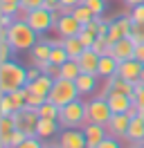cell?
<instances>
[{
    "instance_id": "4fadbf2b",
    "label": "cell",
    "mask_w": 144,
    "mask_h": 148,
    "mask_svg": "<svg viewBox=\"0 0 144 148\" xmlns=\"http://www.w3.org/2000/svg\"><path fill=\"white\" fill-rule=\"evenodd\" d=\"M133 114H137V112H124V114H113L110 117V121H108V135H113V137H119L124 139L126 137V130H128V123H131V119H133Z\"/></svg>"
},
{
    "instance_id": "8d00e7d4",
    "label": "cell",
    "mask_w": 144,
    "mask_h": 148,
    "mask_svg": "<svg viewBox=\"0 0 144 148\" xmlns=\"http://www.w3.org/2000/svg\"><path fill=\"white\" fill-rule=\"evenodd\" d=\"M27 137H29V135H25L23 130H18V128H16L14 132H11V137H9V148H18Z\"/></svg>"
},
{
    "instance_id": "74e56055",
    "label": "cell",
    "mask_w": 144,
    "mask_h": 148,
    "mask_svg": "<svg viewBox=\"0 0 144 148\" xmlns=\"http://www.w3.org/2000/svg\"><path fill=\"white\" fill-rule=\"evenodd\" d=\"M0 114H14V103L9 94H0Z\"/></svg>"
},
{
    "instance_id": "30bf717a",
    "label": "cell",
    "mask_w": 144,
    "mask_h": 148,
    "mask_svg": "<svg viewBox=\"0 0 144 148\" xmlns=\"http://www.w3.org/2000/svg\"><path fill=\"white\" fill-rule=\"evenodd\" d=\"M54 29H56L59 38H70V36H79L83 25L74 18V14H65V16H61V18L56 20Z\"/></svg>"
},
{
    "instance_id": "7402d4cb",
    "label": "cell",
    "mask_w": 144,
    "mask_h": 148,
    "mask_svg": "<svg viewBox=\"0 0 144 148\" xmlns=\"http://www.w3.org/2000/svg\"><path fill=\"white\" fill-rule=\"evenodd\" d=\"M117 70H119V61H117L113 54L108 56H101V61H99V79H110V76H115Z\"/></svg>"
},
{
    "instance_id": "484cf974",
    "label": "cell",
    "mask_w": 144,
    "mask_h": 148,
    "mask_svg": "<svg viewBox=\"0 0 144 148\" xmlns=\"http://www.w3.org/2000/svg\"><path fill=\"white\" fill-rule=\"evenodd\" d=\"M92 49H95L99 56H108L110 52H113V40L108 38V34H101V36H97V40H95Z\"/></svg>"
},
{
    "instance_id": "ab89813d",
    "label": "cell",
    "mask_w": 144,
    "mask_h": 148,
    "mask_svg": "<svg viewBox=\"0 0 144 148\" xmlns=\"http://www.w3.org/2000/svg\"><path fill=\"white\" fill-rule=\"evenodd\" d=\"M18 148H45V141L38 139V137H27Z\"/></svg>"
},
{
    "instance_id": "8fae6325",
    "label": "cell",
    "mask_w": 144,
    "mask_h": 148,
    "mask_svg": "<svg viewBox=\"0 0 144 148\" xmlns=\"http://www.w3.org/2000/svg\"><path fill=\"white\" fill-rule=\"evenodd\" d=\"M52 47H54V40H52V38L41 36V38H38V43L29 49V63H32V65L47 63V61H50V52H52Z\"/></svg>"
},
{
    "instance_id": "60d3db41",
    "label": "cell",
    "mask_w": 144,
    "mask_h": 148,
    "mask_svg": "<svg viewBox=\"0 0 144 148\" xmlns=\"http://www.w3.org/2000/svg\"><path fill=\"white\" fill-rule=\"evenodd\" d=\"M131 18H133V23H137V25H144V5H137V7L131 9Z\"/></svg>"
},
{
    "instance_id": "c3c4849f",
    "label": "cell",
    "mask_w": 144,
    "mask_h": 148,
    "mask_svg": "<svg viewBox=\"0 0 144 148\" xmlns=\"http://www.w3.org/2000/svg\"><path fill=\"white\" fill-rule=\"evenodd\" d=\"M45 148H61V146H59L56 139H52V141H45Z\"/></svg>"
},
{
    "instance_id": "83f0119b",
    "label": "cell",
    "mask_w": 144,
    "mask_h": 148,
    "mask_svg": "<svg viewBox=\"0 0 144 148\" xmlns=\"http://www.w3.org/2000/svg\"><path fill=\"white\" fill-rule=\"evenodd\" d=\"M59 110H61L59 106H54L52 101H45L36 112H38V117H41V119H59Z\"/></svg>"
},
{
    "instance_id": "bcb514c9",
    "label": "cell",
    "mask_w": 144,
    "mask_h": 148,
    "mask_svg": "<svg viewBox=\"0 0 144 148\" xmlns=\"http://www.w3.org/2000/svg\"><path fill=\"white\" fill-rule=\"evenodd\" d=\"M63 7H79V5H83V0H61Z\"/></svg>"
},
{
    "instance_id": "ee69618b",
    "label": "cell",
    "mask_w": 144,
    "mask_h": 148,
    "mask_svg": "<svg viewBox=\"0 0 144 148\" xmlns=\"http://www.w3.org/2000/svg\"><path fill=\"white\" fill-rule=\"evenodd\" d=\"M43 7H45V9H50V11H59V9H61V0H45Z\"/></svg>"
},
{
    "instance_id": "f5cc1de1",
    "label": "cell",
    "mask_w": 144,
    "mask_h": 148,
    "mask_svg": "<svg viewBox=\"0 0 144 148\" xmlns=\"http://www.w3.org/2000/svg\"><path fill=\"white\" fill-rule=\"evenodd\" d=\"M126 148H137V146H126Z\"/></svg>"
},
{
    "instance_id": "4dcf8cb0",
    "label": "cell",
    "mask_w": 144,
    "mask_h": 148,
    "mask_svg": "<svg viewBox=\"0 0 144 148\" xmlns=\"http://www.w3.org/2000/svg\"><path fill=\"white\" fill-rule=\"evenodd\" d=\"M97 36H99V34L92 27H83V29H81V34H79V40L86 47H92V45H95V40H97Z\"/></svg>"
},
{
    "instance_id": "7dc6e473",
    "label": "cell",
    "mask_w": 144,
    "mask_h": 148,
    "mask_svg": "<svg viewBox=\"0 0 144 148\" xmlns=\"http://www.w3.org/2000/svg\"><path fill=\"white\" fill-rule=\"evenodd\" d=\"M124 5L133 9V7H137V5H144V0H124Z\"/></svg>"
},
{
    "instance_id": "ffe728a7",
    "label": "cell",
    "mask_w": 144,
    "mask_h": 148,
    "mask_svg": "<svg viewBox=\"0 0 144 148\" xmlns=\"http://www.w3.org/2000/svg\"><path fill=\"white\" fill-rule=\"evenodd\" d=\"M142 67H144V65L140 63V61H135V58L124 61V63H119L117 76H122V79L131 81V83H137V81H140V72H142Z\"/></svg>"
},
{
    "instance_id": "d6a6232c",
    "label": "cell",
    "mask_w": 144,
    "mask_h": 148,
    "mask_svg": "<svg viewBox=\"0 0 144 148\" xmlns=\"http://www.w3.org/2000/svg\"><path fill=\"white\" fill-rule=\"evenodd\" d=\"M0 14H9V16H23L20 11V2H0Z\"/></svg>"
},
{
    "instance_id": "ba28073f",
    "label": "cell",
    "mask_w": 144,
    "mask_h": 148,
    "mask_svg": "<svg viewBox=\"0 0 144 148\" xmlns=\"http://www.w3.org/2000/svg\"><path fill=\"white\" fill-rule=\"evenodd\" d=\"M38 112L29 110V108H23V110L14 112V121H16V128L23 130L29 137H36V126H38Z\"/></svg>"
},
{
    "instance_id": "5b68a950",
    "label": "cell",
    "mask_w": 144,
    "mask_h": 148,
    "mask_svg": "<svg viewBox=\"0 0 144 148\" xmlns=\"http://www.w3.org/2000/svg\"><path fill=\"white\" fill-rule=\"evenodd\" d=\"M113 117V110L104 97H92L90 101H86V121L88 123H101V126H108V121Z\"/></svg>"
},
{
    "instance_id": "f6af8a7d",
    "label": "cell",
    "mask_w": 144,
    "mask_h": 148,
    "mask_svg": "<svg viewBox=\"0 0 144 148\" xmlns=\"http://www.w3.org/2000/svg\"><path fill=\"white\" fill-rule=\"evenodd\" d=\"M135 61L144 65V43H137V47H135Z\"/></svg>"
},
{
    "instance_id": "cb8c5ba5",
    "label": "cell",
    "mask_w": 144,
    "mask_h": 148,
    "mask_svg": "<svg viewBox=\"0 0 144 148\" xmlns=\"http://www.w3.org/2000/svg\"><path fill=\"white\" fill-rule=\"evenodd\" d=\"M61 40H63V47H65V52L70 54V58H79V56L83 54L86 49H88V47H86V45H83V43L79 40V36L61 38Z\"/></svg>"
},
{
    "instance_id": "836d02e7",
    "label": "cell",
    "mask_w": 144,
    "mask_h": 148,
    "mask_svg": "<svg viewBox=\"0 0 144 148\" xmlns=\"http://www.w3.org/2000/svg\"><path fill=\"white\" fill-rule=\"evenodd\" d=\"M27 92H29V90H27ZM45 101H47V97H41V94H34V92L27 94V108H29V110H38Z\"/></svg>"
},
{
    "instance_id": "2e32d148",
    "label": "cell",
    "mask_w": 144,
    "mask_h": 148,
    "mask_svg": "<svg viewBox=\"0 0 144 148\" xmlns=\"http://www.w3.org/2000/svg\"><path fill=\"white\" fill-rule=\"evenodd\" d=\"M61 123L59 119H38V126H36V137L43 139V141H52V139L59 137L61 132Z\"/></svg>"
},
{
    "instance_id": "f35d334b",
    "label": "cell",
    "mask_w": 144,
    "mask_h": 148,
    "mask_svg": "<svg viewBox=\"0 0 144 148\" xmlns=\"http://www.w3.org/2000/svg\"><path fill=\"white\" fill-rule=\"evenodd\" d=\"M97 148H124V146H122V139H119V137H113V135H108V137L104 139V141H101Z\"/></svg>"
},
{
    "instance_id": "6da1fadb",
    "label": "cell",
    "mask_w": 144,
    "mask_h": 148,
    "mask_svg": "<svg viewBox=\"0 0 144 148\" xmlns=\"http://www.w3.org/2000/svg\"><path fill=\"white\" fill-rule=\"evenodd\" d=\"M38 38L41 36L29 27V23H27L23 16H18V18L14 20V25L7 27V40L11 43V47H14L16 54L18 52H29V49L38 43Z\"/></svg>"
},
{
    "instance_id": "681fc988",
    "label": "cell",
    "mask_w": 144,
    "mask_h": 148,
    "mask_svg": "<svg viewBox=\"0 0 144 148\" xmlns=\"http://www.w3.org/2000/svg\"><path fill=\"white\" fill-rule=\"evenodd\" d=\"M137 83H142V85H144V67H142V72H140V81H137Z\"/></svg>"
},
{
    "instance_id": "7bdbcfd3",
    "label": "cell",
    "mask_w": 144,
    "mask_h": 148,
    "mask_svg": "<svg viewBox=\"0 0 144 148\" xmlns=\"http://www.w3.org/2000/svg\"><path fill=\"white\" fill-rule=\"evenodd\" d=\"M41 70H38V67H36V65H29V67H27V83H32V81H36V79H38V76H41Z\"/></svg>"
},
{
    "instance_id": "603a6c76",
    "label": "cell",
    "mask_w": 144,
    "mask_h": 148,
    "mask_svg": "<svg viewBox=\"0 0 144 148\" xmlns=\"http://www.w3.org/2000/svg\"><path fill=\"white\" fill-rule=\"evenodd\" d=\"M81 74V65L77 58H70L63 65H59V79H70V81H77V76Z\"/></svg>"
},
{
    "instance_id": "1f68e13d",
    "label": "cell",
    "mask_w": 144,
    "mask_h": 148,
    "mask_svg": "<svg viewBox=\"0 0 144 148\" xmlns=\"http://www.w3.org/2000/svg\"><path fill=\"white\" fill-rule=\"evenodd\" d=\"M83 5H86L95 16H104V14H106V0H83Z\"/></svg>"
},
{
    "instance_id": "277c9868",
    "label": "cell",
    "mask_w": 144,
    "mask_h": 148,
    "mask_svg": "<svg viewBox=\"0 0 144 148\" xmlns=\"http://www.w3.org/2000/svg\"><path fill=\"white\" fill-rule=\"evenodd\" d=\"M59 123L61 128H83L88 121H86V101H77L63 106L59 110Z\"/></svg>"
},
{
    "instance_id": "d6986e66",
    "label": "cell",
    "mask_w": 144,
    "mask_h": 148,
    "mask_svg": "<svg viewBox=\"0 0 144 148\" xmlns=\"http://www.w3.org/2000/svg\"><path fill=\"white\" fill-rule=\"evenodd\" d=\"M79 61V65H81V72H86V74H97L99 72V61H101V56L92 49V47H88L83 54L77 58ZM99 76V74H97Z\"/></svg>"
},
{
    "instance_id": "9a60e30c",
    "label": "cell",
    "mask_w": 144,
    "mask_h": 148,
    "mask_svg": "<svg viewBox=\"0 0 144 148\" xmlns=\"http://www.w3.org/2000/svg\"><path fill=\"white\" fill-rule=\"evenodd\" d=\"M124 141L128 146H137L144 141V117L142 114H133V119L128 123V130H126Z\"/></svg>"
},
{
    "instance_id": "44dd1931",
    "label": "cell",
    "mask_w": 144,
    "mask_h": 148,
    "mask_svg": "<svg viewBox=\"0 0 144 148\" xmlns=\"http://www.w3.org/2000/svg\"><path fill=\"white\" fill-rule=\"evenodd\" d=\"M54 76H50V74H41L36 81H32V83H27V90L29 92H34V94H41V97H47L50 94V90H52V85H54Z\"/></svg>"
},
{
    "instance_id": "f1b7e54d",
    "label": "cell",
    "mask_w": 144,
    "mask_h": 148,
    "mask_svg": "<svg viewBox=\"0 0 144 148\" xmlns=\"http://www.w3.org/2000/svg\"><path fill=\"white\" fill-rule=\"evenodd\" d=\"M74 18H77L81 25L86 27V25H90V23L95 20V14H92L86 5H79V7H74Z\"/></svg>"
},
{
    "instance_id": "5bb4252c",
    "label": "cell",
    "mask_w": 144,
    "mask_h": 148,
    "mask_svg": "<svg viewBox=\"0 0 144 148\" xmlns=\"http://www.w3.org/2000/svg\"><path fill=\"white\" fill-rule=\"evenodd\" d=\"M77 88H79V94L81 97H95V94L99 92V85H101V81H99L97 74H86L81 72L79 76H77Z\"/></svg>"
},
{
    "instance_id": "f907efd6",
    "label": "cell",
    "mask_w": 144,
    "mask_h": 148,
    "mask_svg": "<svg viewBox=\"0 0 144 148\" xmlns=\"http://www.w3.org/2000/svg\"><path fill=\"white\" fill-rule=\"evenodd\" d=\"M0 2H20V0H0Z\"/></svg>"
},
{
    "instance_id": "52a82bcc",
    "label": "cell",
    "mask_w": 144,
    "mask_h": 148,
    "mask_svg": "<svg viewBox=\"0 0 144 148\" xmlns=\"http://www.w3.org/2000/svg\"><path fill=\"white\" fill-rule=\"evenodd\" d=\"M133 27L135 23L131 18V14L128 16H117V18L110 20V25H108V38L117 43V40H122V38H131L133 36Z\"/></svg>"
},
{
    "instance_id": "d590c367",
    "label": "cell",
    "mask_w": 144,
    "mask_h": 148,
    "mask_svg": "<svg viewBox=\"0 0 144 148\" xmlns=\"http://www.w3.org/2000/svg\"><path fill=\"white\" fill-rule=\"evenodd\" d=\"M11 54H14V47L9 40H0V63L5 61H11Z\"/></svg>"
},
{
    "instance_id": "f546056e",
    "label": "cell",
    "mask_w": 144,
    "mask_h": 148,
    "mask_svg": "<svg viewBox=\"0 0 144 148\" xmlns=\"http://www.w3.org/2000/svg\"><path fill=\"white\" fill-rule=\"evenodd\" d=\"M133 103H135V112L144 117V85L135 83V92H133Z\"/></svg>"
},
{
    "instance_id": "e0dca14e",
    "label": "cell",
    "mask_w": 144,
    "mask_h": 148,
    "mask_svg": "<svg viewBox=\"0 0 144 148\" xmlns=\"http://www.w3.org/2000/svg\"><path fill=\"white\" fill-rule=\"evenodd\" d=\"M135 47H137V43H135L133 38H122V40L113 43V52L110 54L115 56L119 63H124V61L135 58Z\"/></svg>"
},
{
    "instance_id": "4316f807",
    "label": "cell",
    "mask_w": 144,
    "mask_h": 148,
    "mask_svg": "<svg viewBox=\"0 0 144 148\" xmlns=\"http://www.w3.org/2000/svg\"><path fill=\"white\" fill-rule=\"evenodd\" d=\"M27 88H20V90H14V92L9 94V99H11V103H14V112L23 110V108H27Z\"/></svg>"
},
{
    "instance_id": "7c38bea8",
    "label": "cell",
    "mask_w": 144,
    "mask_h": 148,
    "mask_svg": "<svg viewBox=\"0 0 144 148\" xmlns=\"http://www.w3.org/2000/svg\"><path fill=\"white\" fill-rule=\"evenodd\" d=\"M108 106L113 114H124V112H133L135 110V103H133V97L131 94H124V92H110L106 97Z\"/></svg>"
},
{
    "instance_id": "3957f363",
    "label": "cell",
    "mask_w": 144,
    "mask_h": 148,
    "mask_svg": "<svg viewBox=\"0 0 144 148\" xmlns=\"http://www.w3.org/2000/svg\"><path fill=\"white\" fill-rule=\"evenodd\" d=\"M81 94H79V88H77V83L74 81H70V79H56L52 85V90H50V94H47V101H52L54 106H59V108H63V106H68V103L77 101Z\"/></svg>"
},
{
    "instance_id": "b9f144b4",
    "label": "cell",
    "mask_w": 144,
    "mask_h": 148,
    "mask_svg": "<svg viewBox=\"0 0 144 148\" xmlns=\"http://www.w3.org/2000/svg\"><path fill=\"white\" fill-rule=\"evenodd\" d=\"M135 40V43H144V25H137L135 23V27H133V36H131Z\"/></svg>"
},
{
    "instance_id": "816d5d0a",
    "label": "cell",
    "mask_w": 144,
    "mask_h": 148,
    "mask_svg": "<svg viewBox=\"0 0 144 148\" xmlns=\"http://www.w3.org/2000/svg\"><path fill=\"white\" fill-rule=\"evenodd\" d=\"M137 148H144V141H142V144H137Z\"/></svg>"
},
{
    "instance_id": "8992f818",
    "label": "cell",
    "mask_w": 144,
    "mask_h": 148,
    "mask_svg": "<svg viewBox=\"0 0 144 148\" xmlns=\"http://www.w3.org/2000/svg\"><path fill=\"white\" fill-rule=\"evenodd\" d=\"M23 18L29 23V27L34 29L38 36H45L50 29H54V11L45 9V7L34 9V11H27Z\"/></svg>"
},
{
    "instance_id": "ac0fdd59",
    "label": "cell",
    "mask_w": 144,
    "mask_h": 148,
    "mask_svg": "<svg viewBox=\"0 0 144 148\" xmlns=\"http://www.w3.org/2000/svg\"><path fill=\"white\" fill-rule=\"evenodd\" d=\"M83 132H86V144H88V148H97L99 144L108 137V128L101 126V123H86V126H83Z\"/></svg>"
},
{
    "instance_id": "7a4b0ae2",
    "label": "cell",
    "mask_w": 144,
    "mask_h": 148,
    "mask_svg": "<svg viewBox=\"0 0 144 148\" xmlns=\"http://www.w3.org/2000/svg\"><path fill=\"white\" fill-rule=\"evenodd\" d=\"M20 88H27V67L18 61L0 63V94H11Z\"/></svg>"
},
{
    "instance_id": "d4e9b609",
    "label": "cell",
    "mask_w": 144,
    "mask_h": 148,
    "mask_svg": "<svg viewBox=\"0 0 144 148\" xmlns=\"http://www.w3.org/2000/svg\"><path fill=\"white\" fill-rule=\"evenodd\" d=\"M65 61H70V54L65 52L63 40H54V47H52V52H50V63L52 65H63Z\"/></svg>"
},
{
    "instance_id": "e575fe53",
    "label": "cell",
    "mask_w": 144,
    "mask_h": 148,
    "mask_svg": "<svg viewBox=\"0 0 144 148\" xmlns=\"http://www.w3.org/2000/svg\"><path fill=\"white\" fill-rule=\"evenodd\" d=\"M45 5V0H20V11L25 16L27 11H34V9H41Z\"/></svg>"
},
{
    "instance_id": "9c48e42d",
    "label": "cell",
    "mask_w": 144,
    "mask_h": 148,
    "mask_svg": "<svg viewBox=\"0 0 144 148\" xmlns=\"http://www.w3.org/2000/svg\"><path fill=\"white\" fill-rule=\"evenodd\" d=\"M56 141H59L61 148H88L83 128H63L59 132Z\"/></svg>"
}]
</instances>
